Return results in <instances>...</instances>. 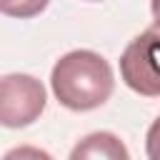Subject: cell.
<instances>
[{"mask_svg":"<svg viewBox=\"0 0 160 160\" xmlns=\"http://www.w3.org/2000/svg\"><path fill=\"white\" fill-rule=\"evenodd\" d=\"M15 155H35V158H40V155H42V158H48V152H42V150H22V148H20V150H10V152H8V158H15Z\"/></svg>","mask_w":160,"mask_h":160,"instance_id":"cell-6","label":"cell"},{"mask_svg":"<svg viewBox=\"0 0 160 160\" xmlns=\"http://www.w3.org/2000/svg\"><path fill=\"white\" fill-rule=\"evenodd\" d=\"M70 158L72 160H80V158H92V160L95 158H102V160H128L130 152H128V148L122 145V140L118 135L100 130V132H90L88 138H82L72 148Z\"/></svg>","mask_w":160,"mask_h":160,"instance_id":"cell-4","label":"cell"},{"mask_svg":"<svg viewBox=\"0 0 160 160\" xmlns=\"http://www.w3.org/2000/svg\"><path fill=\"white\" fill-rule=\"evenodd\" d=\"M158 25L135 35L120 55V78L122 82L145 98L160 95V72H158Z\"/></svg>","mask_w":160,"mask_h":160,"instance_id":"cell-3","label":"cell"},{"mask_svg":"<svg viewBox=\"0 0 160 160\" xmlns=\"http://www.w3.org/2000/svg\"><path fill=\"white\" fill-rule=\"evenodd\" d=\"M88 2H100V0H88Z\"/></svg>","mask_w":160,"mask_h":160,"instance_id":"cell-7","label":"cell"},{"mask_svg":"<svg viewBox=\"0 0 160 160\" xmlns=\"http://www.w3.org/2000/svg\"><path fill=\"white\" fill-rule=\"evenodd\" d=\"M48 105L45 85L28 72H10L0 78V125L20 130L32 125Z\"/></svg>","mask_w":160,"mask_h":160,"instance_id":"cell-2","label":"cell"},{"mask_svg":"<svg viewBox=\"0 0 160 160\" xmlns=\"http://www.w3.org/2000/svg\"><path fill=\"white\" fill-rule=\"evenodd\" d=\"M50 88L62 108L88 112L110 100L115 90V72L100 52L70 50L52 65Z\"/></svg>","mask_w":160,"mask_h":160,"instance_id":"cell-1","label":"cell"},{"mask_svg":"<svg viewBox=\"0 0 160 160\" xmlns=\"http://www.w3.org/2000/svg\"><path fill=\"white\" fill-rule=\"evenodd\" d=\"M48 5L50 0H0V12L15 20H30L40 15Z\"/></svg>","mask_w":160,"mask_h":160,"instance_id":"cell-5","label":"cell"}]
</instances>
